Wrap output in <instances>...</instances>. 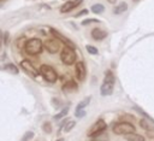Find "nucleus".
I'll list each match as a JSON object with an SVG mask.
<instances>
[{
    "mask_svg": "<svg viewBox=\"0 0 154 141\" xmlns=\"http://www.w3.org/2000/svg\"><path fill=\"white\" fill-rule=\"evenodd\" d=\"M43 49V42L37 39V37H34V39H30L25 42L24 45V51L26 54H30V55H37L42 52Z\"/></svg>",
    "mask_w": 154,
    "mask_h": 141,
    "instance_id": "nucleus-1",
    "label": "nucleus"
},
{
    "mask_svg": "<svg viewBox=\"0 0 154 141\" xmlns=\"http://www.w3.org/2000/svg\"><path fill=\"white\" fill-rule=\"evenodd\" d=\"M60 60L63 61V64H65L67 66L76 64V61H77V54L75 52V48L69 47V46H65L60 51Z\"/></svg>",
    "mask_w": 154,
    "mask_h": 141,
    "instance_id": "nucleus-2",
    "label": "nucleus"
},
{
    "mask_svg": "<svg viewBox=\"0 0 154 141\" xmlns=\"http://www.w3.org/2000/svg\"><path fill=\"white\" fill-rule=\"evenodd\" d=\"M135 130H136L135 125L132 123H130V122L119 121L116 124H113V127H112V131L116 135H124L125 136V135H128L130 133H135Z\"/></svg>",
    "mask_w": 154,
    "mask_h": 141,
    "instance_id": "nucleus-3",
    "label": "nucleus"
},
{
    "mask_svg": "<svg viewBox=\"0 0 154 141\" xmlns=\"http://www.w3.org/2000/svg\"><path fill=\"white\" fill-rule=\"evenodd\" d=\"M38 71H40V75L47 82H49V83H55L57 82V80H58V72H57V70L53 66H51L48 64H43V65L40 66V70Z\"/></svg>",
    "mask_w": 154,
    "mask_h": 141,
    "instance_id": "nucleus-4",
    "label": "nucleus"
},
{
    "mask_svg": "<svg viewBox=\"0 0 154 141\" xmlns=\"http://www.w3.org/2000/svg\"><path fill=\"white\" fill-rule=\"evenodd\" d=\"M107 128V123L105 122L103 118H99L93 125H90V128L87 131V135L91 139H95L96 136H99L101 133H103Z\"/></svg>",
    "mask_w": 154,
    "mask_h": 141,
    "instance_id": "nucleus-5",
    "label": "nucleus"
},
{
    "mask_svg": "<svg viewBox=\"0 0 154 141\" xmlns=\"http://www.w3.org/2000/svg\"><path fill=\"white\" fill-rule=\"evenodd\" d=\"M19 66L22 67V70H23L24 72H26V74H28L29 76H31V77H36V76H38V74H40V71L36 70V67L34 66V64H32L29 59H23V60H20Z\"/></svg>",
    "mask_w": 154,
    "mask_h": 141,
    "instance_id": "nucleus-6",
    "label": "nucleus"
},
{
    "mask_svg": "<svg viewBox=\"0 0 154 141\" xmlns=\"http://www.w3.org/2000/svg\"><path fill=\"white\" fill-rule=\"evenodd\" d=\"M43 48L51 53V54H55L60 51V41L57 39H48L43 42Z\"/></svg>",
    "mask_w": 154,
    "mask_h": 141,
    "instance_id": "nucleus-7",
    "label": "nucleus"
},
{
    "mask_svg": "<svg viewBox=\"0 0 154 141\" xmlns=\"http://www.w3.org/2000/svg\"><path fill=\"white\" fill-rule=\"evenodd\" d=\"M75 72H76V78L81 82H83L87 77V67L83 61H76L75 64Z\"/></svg>",
    "mask_w": 154,
    "mask_h": 141,
    "instance_id": "nucleus-8",
    "label": "nucleus"
},
{
    "mask_svg": "<svg viewBox=\"0 0 154 141\" xmlns=\"http://www.w3.org/2000/svg\"><path fill=\"white\" fill-rule=\"evenodd\" d=\"M83 2V0H67L65 4H63V6L60 7V13H67L72 10H75L77 6H79Z\"/></svg>",
    "mask_w": 154,
    "mask_h": 141,
    "instance_id": "nucleus-9",
    "label": "nucleus"
},
{
    "mask_svg": "<svg viewBox=\"0 0 154 141\" xmlns=\"http://www.w3.org/2000/svg\"><path fill=\"white\" fill-rule=\"evenodd\" d=\"M51 33H52V35L57 39V40H59L60 42H63L65 46H69V47H72V48H75V43H73V41H71L69 37H66V36H64L63 34H60L57 29H51Z\"/></svg>",
    "mask_w": 154,
    "mask_h": 141,
    "instance_id": "nucleus-10",
    "label": "nucleus"
},
{
    "mask_svg": "<svg viewBox=\"0 0 154 141\" xmlns=\"http://www.w3.org/2000/svg\"><path fill=\"white\" fill-rule=\"evenodd\" d=\"M114 89V82H102L100 87V94L102 96H108L113 93Z\"/></svg>",
    "mask_w": 154,
    "mask_h": 141,
    "instance_id": "nucleus-11",
    "label": "nucleus"
},
{
    "mask_svg": "<svg viewBox=\"0 0 154 141\" xmlns=\"http://www.w3.org/2000/svg\"><path fill=\"white\" fill-rule=\"evenodd\" d=\"M61 89H63L65 93L76 92V90L78 89V84H77V82L73 81V80H67V81H65V83L63 84Z\"/></svg>",
    "mask_w": 154,
    "mask_h": 141,
    "instance_id": "nucleus-12",
    "label": "nucleus"
},
{
    "mask_svg": "<svg viewBox=\"0 0 154 141\" xmlns=\"http://www.w3.org/2000/svg\"><path fill=\"white\" fill-rule=\"evenodd\" d=\"M91 37L95 41H101V40L107 37V31H105V30H102L100 28H94L91 30Z\"/></svg>",
    "mask_w": 154,
    "mask_h": 141,
    "instance_id": "nucleus-13",
    "label": "nucleus"
},
{
    "mask_svg": "<svg viewBox=\"0 0 154 141\" xmlns=\"http://www.w3.org/2000/svg\"><path fill=\"white\" fill-rule=\"evenodd\" d=\"M126 10H128V4H126L125 1H122L120 4H118V5L114 6V8H113V13H114L116 16H119V14L124 13Z\"/></svg>",
    "mask_w": 154,
    "mask_h": 141,
    "instance_id": "nucleus-14",
    "label": "nucleus"
},
{
    "mask_svg": "<svg viewBox=\"0 0 154 141\" xmlns=\"http://www.w3.org/2000/svg\"><path fill=\"white\" fill-rule=\"evenodd\" d=\"M125 140L126 141H146V137L137 133H130V134L125 135Z\"/></svg>",
    "mask_w": 154,
    "mask_h": 141,
    "instance_id": "nucleus-15",
    "label": "nucleus"
},
{
    "mask_svg": "<svg viewBox=\"0 0 154 141\" xmlns=\"http://www.w3.org/2000/svg\"><path fill=\"white\" fill-rule=\"evenodd\" d=\"M90 100H91V96H85L82 101H79L76 106V111H79V110H84L89 104H90Z\"/></svg>",
    "mask_w": 154,
    "mask_h": 141,
    "instance_id": "nucleus-16",
    "label": "nucleus"
},
{
    "mask_svg": "<svg viewBox=\"0 0 154 141\" xmlns=\"http://www.w3.org/2000/svg\"><path fill=\"white\" fill-rule=\"evenodd\" d=\"M69 106H66V107H64L63 110H60L57 114H54L53 116V119L54 121H60V119H63V118H65L66 116H67V113H69Z\"/></svg>",
    "mask_w": 154,
    "mask_h": 141,
    "instance_id": "nucleus-17",
    "label": "nucleus"
},
{
    "mask_svg": "<svg viewBox=\"0 0 154 141\" xmlns=\"http://www.w3.org/2000/svg\"><path fill=\"white\" fill-rule=\"evenodd\" d=\"M150 123H152V122H150ZM150 123H149L148 119H144V118H141V119H140V127H141L143 130H146V131L154 130V128L150 125Z\"/></svg>",
    "mask_w": 154,
    "mask_h": 141,
    "instance_id": "nucleus-18",
    "label": "nucleus"
},
{
    "mask_svg": "<svg viewBox=\"0 0 154 141\" xmlns=\"http://www.w3.org/2000/svg\"><path fill=\"white\" fill-rule=\"evenodd\" d=\"M90 10H91V12L95 13V14H101V13H103V11H105V6H103L102 4H94V5H91Z\"/></svg>",
    "mask_w": 154,
    "mask_h": 141,
    "instance_id": "nucleus-19",
    "label": "nucleus"
},
{
    "mask_svg": "<svg viewBox=\"0 0 154 141\" xmlns=\"http://www.w3.org/2000/svg\"><path fill=\"white\" fill-rule=\"evenodd\" d=\"M0 69H4V70H6V71H10V72H12V74H18L19 71H18V67L14 65V64H12V63H7V64H5L2 67H0Z\"/></svg>",
    "mask_w": 154,
    "mask_h": 141,
    "instance_id": "nucleus-20",
    "label": "nucleus"
},
{
    "mask_svg": "<svg viewBox=\"0 0 154 141\" xmlns=\"http://www.w3.org/2000/svg\"><path fill=\"white\" fill-rule=\"evenodd\" d=\"M103 82H116V76L111 70H106L103 76Z\"/></svg>",
    "mask_w": 154,
    "mask_h": 141,
    "instance_id": "nucleus-21",
    "label": "nucleus"
},
{
    "mask_svg": "<svg viewBox=\"0 0 154 141\" xmlns=\"http://www.w3.org/2000/svg\"><path fill=\"white\" fill-rule=\"evenodd\" d=\"M134 110H136V111H137L138 113H141V114H142V116H143L146 119H148L149 122H152V123L154 124V118H153V117H150V116H149V114H148L146 111H143L141 107H138V106H134Z\"/></svg>",
    "mask_w": 154,
    "mask_h": 141,
    "instance_id": "nucleus-22",
    "label": "nucleus"
},
{
    "mask_svg": "<svg viewBox=\"0 0 154 141\" xmlns=\"http://www.w3.org/2000/svg\"><path fill=\"white\" fill-rule=\"evenodd\" d=\"M136 118H135V116H132V114H130V113H124V114H122V116H119V121H122V122H134Z\"/></svg>",
    "mask_w": 154,
    "mask_h": 141,
    "instance_id": "nucleus-23",
    "label": "nucleus"
},
{
    "mask_svg": "<svg viewBox=\"0 0 154 141\" xmlns=\"http://www.w3.org/2000/svg\"><path fill=\"white\" fill-rule=\"evenodd\" d=\"M75 127H76V121H69L64 127V131L65 133H70Z\"/></svg>",
    "mask_w": 154,
    "mask_h": 141,
    "instance_id": "nucleus-24",
    "label": "nucleus"
},
{
    "mask_svg": "<svg viewBox=\"0 0 154 141\" xmlns=\"http://www.w3.org/2000/svg\"><path fill=\"white\" fill-rule=\"evenodd\" d=\"M85 49L89 54H93V55H97L99 54V49L95 47V46H91V45H87L85 46Z\"/></svg>",
    "mask_w": 154,
    "mask_h": 141,
    "instance_id": "nucleus-25",
    "label": "nucleus"
},
{
    "mask_svg": "<svg viewBox=\"0 0 154 141\" xmlns=\"http://www.w3.org/2000/svg\"><path fill=\"white\" fill-rule=\"evenodd\" d=\"M42 130L46 134H51L52 133V124H51V122H43L42 123Z\"/></svg>",
    "mask_w": 154,
    "mask_h": 141,
    "instance_id": "nucleus-26",
    "label": "nucleus"
},
{
    "mask_svg": "<svg viewBox=\"0 0 154 141\" xmlns=\"http://www.w3.org/2000/svg\"><path fill=\"white\" fill-rule=\"evenodd\" d=\"M94 141H108V134L106 133V130L103 133H101L99 136H96L95 139H93Z\"/></svg>",
    "mask_w": 154,
    "mask_h": 141,
    "instance_id": "nucleus-27",
    "label": "nucleus"
},
{
    "mask_svg": "<svg viewBox=\"0 0 154 141\" xmlns=\"http://www.w3.org/2000/svg\"><path fill=\"white\" fill-rule=\"evenodd\" d=\"M31 139H34V131H26L24 135H23V137H22V140L20 141H30Z\"/></svg>",
    "mask_w": 154,
    "mask_h": 141,
    "instance_id": "nucleus-28",
    "label": "nucleus"
},
{
    "mask_svg": "<svg viewBox=\"0 0 154 141\" xmlns=\"http://www.w3.org/2000/svg\"><path fill=\"white\" fill-rule=\"evenodd\" d=\"M90 23H100V20L96 19V18H87V19H84V20L81 22L82 25H88V24H90Z\"/></svg>",
    "mask_w": 154,
    "mask_h": 141,
    "instance_id": "nucleus-29",
    "label": "nucleus"
},
{
    "mask_svg": "<svg viewBox=\"0 0 154 141\" xmlns=\"http://www.w3.org/2000/svg\"><path fill=\"white\" fill-rule=\"evenodd\" d=\"M87 114V112L84 111V110H79V111H75V116L77 117V118H82V117H84Z\"/></svg>",
    "mask_w": 154,
    "mask_h": 141,
    "instance_id": "nucleus-30",
    "label": "nucleus"
},
{
    "mask_svg": "<svg viewBox=\"0 0 154 141\" xmlns=\"http://www.w3.org/2000/svg\"><path fill=\"white\" fill-rule=\"evenodd\" d=\"M88 12H89V11H88L87 8H83L82 11H79L78 13H76V14H75V17H76V18H78V17H81V16H85V14H88Z\"/></svg>",
    "mask_w": 154,
    "mask_h": 141,
    "instance_id": "nucleus-31",
    "label": "nucleus"
},
{
    "mask_svg": "<svg viewBox=\"0 0 154 141\" xmlns=\"http://www.w3.org/2000/svg\"><path fill=\"white\" fill-rule=\"evenodd\" d=\"M2 43H4V33L2 30H0V49L2 47Z\"/></svg>",
    "mask_w": 154,
    "mask_h": 141,
    "instance_id": "nucleus-32",
    "label": "nucleus"
},
{
    "mask_svg": "<svg viewBox=\"0 0 154 141\" xmlns=\"http://www.w3.org/2000/svg\"><path fill=\"white\" fill-rule=\"evenodd\" d=\"M8 36H10V34L6 31V33L4 34V43H7V41H8Z\"/></svg>",
    "mask_w": 154,
    "mask_h": 141,
    "instance_id": "nucleus-33",
    "label": "nucleus"
},
{
    "mask_svg": "<svg viewBox=\"0 0 154 141\" xmlns=\"http://www.w3.org/2000/svg\"><path fill=\"white\" fill-rule=\"evenodd\" d=\"M106 1H108L109 4H116L117 2V0H106Z\"/></svg>",
    "mask_w": 154,
    "mask_h": 141,
    "instance_id": "nucleus-34",
    "label": "nucleus"
},
{
    "mask_svg": "<svg viewBox=\"0 0 154 141\" xmlns=\"http://www.w3.org/2000/svg\"><path fill=\"white\" fill-rule=\"evenodd\" d=\"M55 141H64V139H61V137H60V139H57Z\"/></svg>",
    "mask_w": 154,
    "mask_h": 141,
    "instance_id": "nucleus-35",
    "label": "nucleus"
},
{
    "mask_svg": "<svg viewBox=\"0 0 154 141\" xmlns=\"http://www.w3.org/2000/svg\"><path fill=\"white\" fill-rule=\"evenodd\" d=\"M134 2H138V1H141V0H132Z\"/></svg>",
    "mask_w": 154,
    "mask_h": 141,
    "instance_id": "nucleus-36",
    "label": "nucleus"
},
{
    "mask_svg": "<svg viewBox=\"0 0 154 141\" xmlns=\"http://www.w3.org/2000/svg\"><path fill=\"white\" fill-rule=\"evenodd\" d=\"M0 1H2V0H0Z\"/></svg>",
    "mask_w": 154,
    "mask_h": 141,
    "instance_id": "nucleus-37",
    "label": "nucleus"
},
{
    "mask_svg": "<svg viewBox=\"0 0 154 141\" xmlns=\"http://www.w3.org/2000/svg\"><path fill=\"white\" fill-rule=\"evenodd\" d=\"M93 141H94V140H93Z\"/></svg>",
    "mask_w": 154,
    "mask_h": 141,
    "instance_id": "nucleus-38",
    "label": "nucleus"
}]
</instances>
